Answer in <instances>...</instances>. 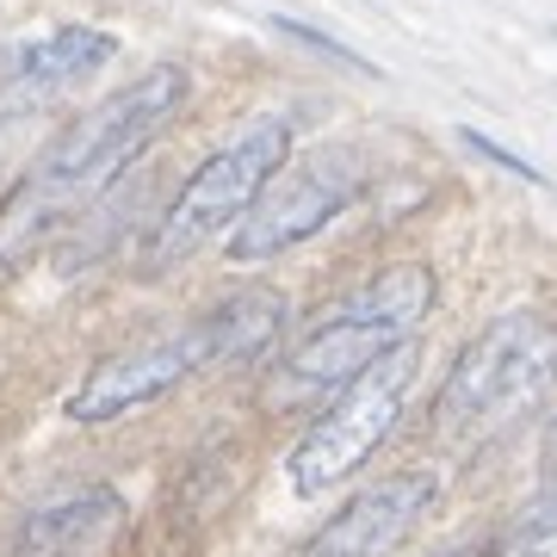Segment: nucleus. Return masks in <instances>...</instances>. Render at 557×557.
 <instances>
[{
	"instance_id": "f03ea898",
	"label": "nucleus",
	"mask_w": 557,
	"mask_h": 557,
	"mask_svg": "<svg viewBox=\"0 0 557 557\" xmlns=\"http://www.w3.org/2000/svg\"><path fill=\"white\" fill-rule=\"evenodd\" d=\"M285 292H236V298H223L218 310H205V317L180 322L168 335H149L137 347H119V354H106L87 379L75 384V397H69V421L81 428H106V421L131 416V409H149L161 403L168 391L205 372V366H236V359H255L267 354L278 335H285Z\"/></svg>"
},
{
	"instance_id": "7ed1b4c3",
	"label": "nucleus",
	"mask_w": 557,
	"mask_h": 557,
	"mask_svg": "<svg viewBox=\"0 0 557 557\" xmlns=\"http://www.w3.org/2000/svg\"><path fill=\"white\" fill-rule=\"evenodd\" d=\"M428 310H434V267L428 260L379 267L322 322H310L298 347L278 354V366L267 372V403L298 409V403H317V397H341L359 372H372L384 354H397Z\"/></svg>"
},
{
	"instance_id": "6e6552de",
	"label": "nucleus",
	"mask_w": 557,
	"mask_h": 557,
	"mask_svg": "<svg viewBox=\"0 0 557 557\" xmlns=\"http://www.w3.org/2000/svg\"><path fill=\"white\" fill-rule=\"evenodd\" d=\"M112 57H119V38L100 25H62L50 38L7 44L0 50V124L57 106L62 94L87 87Z\"/></svg>"
},
{
	"instance_id": "1a4fd4ad",
	"label": "nucleus",
	"mask_w": 557,
	"mask_h": 557,
	"mask_svg": "<svg viewBox=\"0 0 557 557\" xmlns=\"http://www.w3.org/2000/svg\"><path fill=\"white\" fill-rule=\"evenodd\" d=\"M440 490H446L440 471H397V478L372 483L310 539L304 557H391L440 508Z\"/></svg>"
},
{
	"instance_id": "0eeeda50",
	"label": "nucleus",
	"mask_w": 557,
	"mask_h": 557,
	"mask_svg": "<svg viewBox=\"0 0 557 557\" xmlns=\"http://www.w3.org/2000/svg\"><path fill=\"white\" fill-rule=\"evenodd\" d=\"M359 186H366V168L341 143L304 161H285L273 174V186L260 193V205L230 230V260H273L285 248H298V242L322 236L359 199Z\"/></svg>"
},
{
	"instance_id": "f257e3e1",
	"label": "nucleus",
	"mask_w": 557,
	"mask_h": 557,
	"mask_svg": "<svg viewBox=\"0 0 557 557\" xmlns=\"http://www.w3.org/2000/svg\"><path fill=\"white\" fill-rule=\"evenodd\" d=\"M186 94H193L186 69H180V62H156V69H143L131 87H119L112 100L87 106V112L32 161V174L13 186V199L0 205V273L20 267L62 218H75V211H87L100 193H112V186L131 174V161L180 119Z\"/></svg>"
},
{
	"instance_id": "20e7f679",
	"label": "nucleus",
	"mask_w": 557,
	"mask_h": 557,
	"mask_svg": "<svg viewBox=\"0 0 557 557\" xmlns=\"http://www.w3.org/2000/svg\"><path fill=\"white\" fill-rule=\"evenodd\" d=\"M557 391V322L545 310H508L483 329L434 397V434L458 453L515 434Z\"/></svg>"
},
{
	"instance_id": "f8f14e48",
	"label": "nucleus",
	"mask_w": 557,
	"mask_h": 557,
	"mask_svg": "<svg viewBox=\"0 0 557 557\" xmlns=\"http://www.w3.org/2000/svg\"><path fill=\"white\" fill-rule=\"evenodd\" d=\"M273 32H285L292 44H304L310 57L335 62V69H354V75H379V62H366L359 50H347L341 38H329V32H317V25H304V20H285V13H278V20H273Z\"/></svg>"
},
{
	"instance_id": "ddd939ff",
	"label": "nucleus",
	"mask_w": 557,
	"mask_h": 557,
	"mask_svg": "<svg viewBox=\"0 0 557 557\" xmlns=\"http://www.w3.org/2000/svg\"><path fill=\"white\" fill-rule=\"evenodd\" d=\"M458 143H465V149H478L483 161H496V168H508V174H515V180H527V186H545V174H539L533 161H527V156H515V149H502L496 137H483V131H471V124L458 131Z\"/></svg>"
},
{
	"instance_id": "423d86ee",
	"label": "nucleus",
	"mask_w": 557,
	"mask_h": 557,
	"mask_svg": "<svg viewBox=\"0 0 557 557\" xmlns=\"http://www.w3.org/2000/svg\"><path fill=\"white\" fill-rule=\"evenodd\" d=\"M409 391H416V347L403 341L397 354H384L372 372H359V379L304 428V440L292 446V458H285L292 490H298V496H329V490H341V483L384 446V434L397 428Z\"/></svg>"
},
{
	"instance_id": "9b49d317",
	"label": "nucleus",
	"mask_w": 557,
	"mask_h": 557,
	"mask_svg": "<svg viewBox=\"0 0 557 557\" xmlns=\"http://www.w3.org/2000/svg\"><path fill=\"white\" fill-rule=\"evenodd\" d=\"M515 533L520 539L557 533V416H552V428H545V453H539V496H533V508L515 520Z\"/></svg>"
},
{
	"instance_id": "9d476101",
	"label": "nucleus",
	"mask_w": 557,
	"mask_h": 557,
	"mask_svg": "<svg viewBox=\"0 0 557 557\" xmlns=\"http://www.w3.org/2000/svg\"><path fill=\"white\" fill-rule=\"evenodd\" d=\"M119 520H124L119 490L87 483V490H69V496L32 508L20 520L13 545H7V557H94L106 539L119 533Z\"/></svg>"
},
{
	"instance_id": "39448f33",
	"label": "nucleus",
	"mask_w": 557,
	"mask_h": 557,
	"mask_svg": "<svg viewBox=\"0 0 557 557\" xmlns=\"http://www.w3.org/2000/svg\"><path fill=\"white\" fill-rule=\"evenodd\" d=\"M285 161H292V124L278 119V112H255L248 124H236L186 174L174 205L161 211L156 236H149V255H143V273H168L180 260H193L199 248H211L223 230H236L260 205V193L273 186V174Z\"/></svg>"
},
{
	"instance_id": "4468645a",
	"label": "nucleus",
	"mask_w": 557,
	"mask_h": 557,
	"mask_svg": "<svg viewBox=\"0 0 557 557\" xmlns=\"http://www.w3.org/2000/svg\"><path fill=\"white\" fill-rule=\"evenodd\" d=\"M434 557H478V552H471V545H465V552H434Z\"/></svg>"
}]
</instances>
